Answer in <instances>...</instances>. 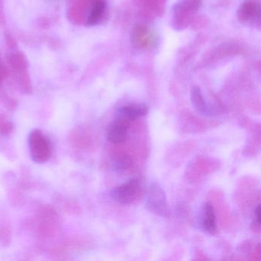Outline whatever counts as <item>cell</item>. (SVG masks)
Segmentation results:
<instances>
[{"label": "cell", "instance_id": "cell-1", "mask_svg": "<svg viewBox=\"0 0 261 261\" xmlns=\"http://www.w3.org/2000/svg\"><path fill=\"white\" fill-rule=\"evenodd\" d=\"M30 156L36 163H46L51 156L49 142L40 129H33L29 137Z\"/></svg>", "mask_w": 261, "mask_h": 261}, {"label": "cell", "instance_id": "cell-2", "mask_svg": "<svg viewBox=\"0 0 261 261\" xmlns=\"http://www.w3.org/2000/svg\"><path fill=\"white\" fill-rule=\"evenodd\" d=\"M146 207L159 216L169 218V210L164 190L158 184H152L146 196Z\"/></svg>", "mask_w": 261, "mask_h": 261}, {"label": "cell", "instance_id": "cell-3", "mask_svg": "<svg viewBox=\"0 0 261 261\" xmlns=\"http://www.w3.org/2000/svg\"><path fill=\"white\" fill-rule=\"evenodd\" d=\"M139 190V181L137 178H131L126 182L114 188L111 192V196L119 204H128L137 198Z\"/></svg>", "mask_w": 261, "mask_h": 261}, {"label": "cell", "instance_id": "cell-4", "mask_svg": "<svg viewBox=\"0 0 261 261\" xmlns=\"http://www.w3.org/2000/svg\"><path fill=\"white\" fill-rule=\"evenodd\" d=\"M260 5L254 0L243 3L238 11V19L244 25H255L260 20Z\"/></svg>", "mask_w": 261, "mask_h": 261}, {"label": "cell", "instance_id": "cell-5", "mask_svg": "<svg viewBox=\"0 0 261 261\" xmlns=\"http://www.w3.org/2000/svg\"><path fill=\"white\" fill-rule=\"evenodd\" d=\"M201 0H181L174 7V17L179 16L178 19L174 21V25L178 23V21L181 20V18L184 19L185 25H188L190 20L191 16L195 14V12L199 9L201 6Z\"/></svg>", "mask_w": 261, "mask_h": 261}, {"label": "cell", "instance_id": "cell-6", "mask_svg": "<svg viewBox=\"0 0 261 261\" xmlns=\"http://www.w3.org/2000/svg\"><path fill=\"white\" fill-rule=\"evenodd\" d=\"M198 225L207 233H215L217 231L216 217L213 206L210 202L203 204L198 217Z\"/></svg>", "mask_w": 261, "mask_h": 261}, {"label": "cell", "instance_id": "cell-7", "mask_svg": "<svg viewBox=\"0 0 261 261\" xmlns=\"http://www.w3.org/2000/svg\"><path fill=\"white\" fill-rule=\"evenodd\" d=\"M148 111L149 108L145 103L125 105L117 110L116 117L126 122L130 121L146 116Z\"/></svg>", "mask_w": 261, "mask_h": 261}, {"label": "cell", "instance_id": "cell-8", "mask_svg": "<svg viewBox=\"0 0 261 261\" xmlns=\"http://www.w3.org/2000/svg\"><path fill=\"white\" fill-rule=\"evenodd\" d=\"M128 127L124 120L116 119L108 126L107 138L114 144L123 143L127 137Z\"/></svg>", "mask_w": 261, "mask_h": 261}, {"label": "cell", "instance_id": "cell-9", "mask_svg": "<svg viewBox=\"0 0 261 261\" xmlns=\"http://www.w3.org/2000/svg\"><path fill=\"white\" fill-rule=\"evenodd\" d=\"M191 100H192L194 108L198 114L206 116V117L212 115V111L207 106L205 100L201 94V89L198 87H194L192 88V91H191Z\"/></svg>", "mask_w": 261, "mask_h": 261}, {"label": "cell", "instance_id": "cell-10", "mask_svg": "<svg viewBox=\"0 0 261 261\" xmlns=\"http://www.w3.org/2000/svg\"><path fill=\"white\" fill-rule=\"evenodd\" d=\"M133 164V160L129 155L120 154L114 157L111 166L113 170L117 173H123L125 171L131 167Z\"/></svg>", "mask_w": 261, "mask_h": 261}, {"label": "cell", "instance_id": "cell-11", "mask_svg": "<svg viewBox=\"0 0 261 261\" xmlns=\"http://www.w3.org/2000/svg\"><path fill=\"white\" fill-rule=\"evenodd\" d=\"M105 10V2L102 0H94L89 16H88V22H87L88 25H94L97 24L103 16Z\"/></svg>", "mask_w": 261, "mask_h": 261}, {"label": "cell", "instance_id": "cell-12", "mask_svg": "<svg viewBox=\"0 0 261 261\" xmlns=\"http://www.w3.org/2000/svg\"><path fill=\"white\" fill-rule=\"evenodd\" d=\"M253 224L255 226V228H259L260 226V204H258L255 208Z\"/></svg>", "mask_w": 261, "mask_h": 261}]
</instances>
